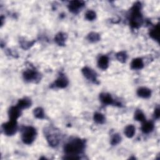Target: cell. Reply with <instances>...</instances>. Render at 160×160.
I'll use <instances>...</instances> for the list:
<instances>
[{"label": "cell", "instance_id": "6da1fadb", "mask_svg": "<svg viewBox=\"0 0 160 160\" xmlns=\"http://www.w3.org/2000/svg\"><path fill=\"white\" fill-rule=\"evenodd\" d=\"M84 146V142L82 140L76 139L66 145L64 151L68 156H77L83 151Z\"/></svg>", "mask_w": 160, "mask_h": 160}, {"label": "cell", "instance_id": "7a4b0ae2", "mask_svg": "<svg viewBox=\"0 0 160 160\" xmlns=\"http://www.w3.org/2000/svg\"><path fill=\"white\" fill-rule=\"evenodd\" d=\"M140 4L136 3L133 8L131 16V25L133 28H138L142 21V14L140 13Z\"/></svg>", "mask_w": 160, "mask_h": 160}, {"label": "cell", "instance_id": "3957f363", "mask_svg": "<svg viewBox=\"0 0 160 160\" xmlns=\"http://www.w3.org/2000/svg\"><path fill=\"white\" fill-rule=\"evenodd\" d=\"M36 129L31 126H27L23 130L22 140L25 144H31L35 139Z\"/></svg>", "mask_w": 160, "mask_h": 160}, {"label": "cell", "instance_id": "277c9868", "mask_svg": "<svg viewBox=\"0 0 160 160\" xmlns=\"http://www.w3.org/2000/svg\"><path fill=\"white\" fill-rule=\"evenodd\" d=\"M2 127L5 134L8 136L13 135L17 130V121L16 120H10L8 122L3 124Z\"/></svg>", "mask_w": 160, "mask_h": 160}, {"label": "cell", "instance_id": "5b68a950", "mask_svg": "<svg viewBox=\"0 0 160 160\" xmlns=\"http://www.w3.org/2000/svg\"><path fill=\"white\" fill-rule=\"evenodd\" d=\"M82 73L87 79L92 81L95 83H96V81H97L96 73L93 70L90 69V68L88 67L84 68L82 70Z\"/></svg>", "mask_w": 160, "mask_h": 160}, {"label": "cell", "instance_id": "8992f818", "mask_svg": "<svg viewBox=\"0 0 160 160\" xmlns=\"http://www.w3.org/2000/svg\"><path fill=\"white\" fill-rule=\"evenodd\" d=\"M21 115V109L16 106L11 107L9 110V117L10 120H16Z\"/></svg>", "mask_w": 160, "mask_h": 160}, {"label": "cell", "instance_id": "52a82bcc", "mask_svg": "<svg viewBox=\"0 0 160 160\" xmlns=\"http://www.w3.org/2000/svg\"><path fill=\"white\" fill-rule=\"evenodd\" d=\"M23 76L26 81H31L38 79V73L36 71H34L33 70H28L24 73Z\"/></svg>", "mask_w": 160, "mask_h": 160}, {"label": "cell", "instance_id": "ba28073f", "mask_svg": "<svg viewBox=\"0 0 160 160\" xmlns=\"http://www.w3.org/2000/svg\"><path fill=\"white\" fill-rule=\"evenodd\" d=\"M84 2L82 1H72L70 3L68 8H69L70 11L72 12L76 13L80 8L84 6Z\"/></svg>", "mask_w": 160, "mask_h": 160}, {"label": "cell", "instance_id": "9c48e42d", "mask_svg": "<svg viewBox=\"0 0 160 160\" xmlns=\"http://www.w3.org/2000/svg\"><path fill=\"white\" fill-rule=\"evenodd\" d=\"M137 94L138 95L142 98H148L151 96V90L147 88L142 87L140 88L137 91Z\"/></svg>", "mask_w": 160, "mask_h": 160}, {"label": "cell", "instance_id": "30bf717a", "mask_svg": "<svg viewBox=\"0 0 160 160\" xmlns=\"http://www.w3.org/2000/svg\"><path fill=\"white\" fill-rule=\"evenodd\" d=\"M68 84V80L63 76H59L55 82V86L59 88H64Z\"/></svg>", "mask_w": 160, "mask_h": 160}, {"label": "cell", "instance_id": "8fae6325", "mask_svg": "<svg viewBox=\"0 0 160 160\" xmlns=\"http://www.w3.org/2000/svg\"><path fill=\"white\" fill-rule=\"evenodd\" d=\"M98 64L100 68H101V70H106L108 67V64H109V59L107 56H102L100 58L98 62Z\"/></svg>", "mask_w": 160, "mask_h": 160}, {"label": "cell", "instance_id": "7c38bea8", "mask_svg": "<svg viewBox=\"0 0 160 160\" xmlns=\"http://www.w3.org/2000/svg\"><path fill=\"white\" fill-rule=\"evenodd\" d=\"M143 61L141 58L134 59L131 64V68L133 70H140L143 68Z\"/></svg>", "mask_w": 160, "mask_h": 160}, {"label": "cell", "instance_id": "4fadbf2b", "mask_svg": "<svg viewBox=\"0 0 160 160\" xmlns=\"http://www.w3.org/2000/svg\"><path fill=\"white\" fill-rule=\"evenodd\" d=\"M47 140H48L50 145H51V146H57L59 142L58 136L54 134H50L47 135Z\"/></svg>", "mask_w": 160, "mask_h": 160}, {"label": "cell", "instance_id": "5bb4252c", "mask_svg": "<svg viewBox=\"0 0 160 160\" xmlns=\"http://www.w3.org/2000/svg\"><path fill=\"white\" fill-rule=\"evenodd\" d=\"M100 100L101 102L106 105H112L114 103V101L111 95L108 93H101L100 95Z\"/></svg>", "mask_w": 160, "mask_h": 160}, {"label": "cell", "instance_id": "9a60e30c", "mask_svg": "<svg viewBox=\"0 0 160 160\" xmlns=\"http://www.w3.org/2000/svg\"><path fill=\"white\" fill-rule=\"evenodd\" d=\"M31 101L27 98H23L19 100L18 101V103L17 104V106L19 108L21 109H25V108H28L31 106Z\"/></svg>", "mask_w": 160, "mask_h": 160}, {"label": "cell", "instance_id": "2e32d148", "mask_svg": "<svg viewBox=\"0 0 160 160\" xmlns=\"http://www.w3.org/2000/svg\"><path fill=\"white\" fill-rule=\"evenodd\" d=\"M66 37L67 36L66 35V34L63 33H59L58 34L56 35L55 39L58 44H59V46H63L64 45Z\"/></svg>", "mask_w": 160, "mask_h": 160}, {"label": "cell", "instance_id": "e0dca14e", "mask_svg": "<svg viewBox=\"0 0 160 160\" xmlns=\"http://www.w3.org/2000/svg\"><path fill=\"white\" fill-rule=\"evenodd\" d=\"M154 128V125L152 122H145L144 121L142 127V131L145 133H149L150 132H151L153 131Z\"/></svg>", "mask_w": 160, "mask_h": 160}, {"label": "cell", "instance_id": "ac0fdd59", "mask_svg": "<svg viewBox=\"0 0 160 160\" xmlns=\"http://www.w3.org/2000/svg\"><path fill=\"white\" fill-rule=\"evenodd\" d=\"M135 133V128L133 125H130L126 127L125 129V134L128 138H132Z\"/></svg>", "mask_w": 160, "mask_h": 160}, {"label": "cell", "instance_id": "d6986e66", "mask_svg": "<svg viewBox=\"0 0 160 160\" xmlns=\"http://www.w3.org/2000/svg\"><path fill=\"white\" fill-rule=\"evenodd\" d=\"M150 36L154 39L158 41L159 40V25H157L150 31Z\"/></svg>", "mask_w": 160, "mask_h": 160}, {"label": "cell", "instance_id": "ffe728a7", "mask_svg": "<svg viewBox=\"0 0 160 160\" xmlns=\"http://www.w3.org/2000/svg\"><path fill=\"white\" fill-rule=\"evenodd\" d=\"M33 113H34L35 117L37 118L43 119L44 118V111L41 108L39 107V108H36V109H35Z\"/></svg>", "mask_w": 160, "mask_h": 160}, {"label": "cell", "instance_id": "44dd1931", "mask_svg": "<svg viewBox=\"0 0 160 160\" xmlns=\"http://www.w3.org/2000/svg\"><path fill=\"white\" fill-rule=\"evenodd\" d=\"M94 120L98 124H103L105 121V118L103 114L96 113L94 115Z\"/></svg>", "mask_w": 160, "mask_h": 160}, {"label": "cell", "instance_id": "7402d4cb", "mask_svg": "<svg viewBox=\"0 0 160 160\" xmlns=\"http://www.w3.org/2000/svg\"><path fill=\"white\" fill-rule=\"evenodd\" d=\"M134 118L136 121H141V122L145 121V119H146L144 115V114L140 110H138V111H136L135 115H134Z\"/></svg>", "mask_w": 160, "mask_h": 160}, {"label": "cell", "instance_id": "603a6c76", "mask_svg": "<svg viewBox=\"0 0 160 160\" xmlns=\"http://www.w3.org/2000/svg\"><path fill=\"white\" fill-rule=\"evenodd\" d=\"M88 39L91 42H96V41H98L100 40V36L98 33L92 32L88 35Z\"/></svg>", "mask_w": 160, "mask_h": 160}, {"label": "cell", "instance_id": "cb8c5ba5", "mask_svg": "<svg viewBox=\"0 0 160 160\" xmlns=\"http://www.w3.org/2000/svg\"><path fill=\"white\" fill-rule=\"evenodd\" d=\"M117 58L121 63H125L126 61V59H127L126 53L124 51L119 52L117 54Z\"/></svg>", "mask_w": 160, "mask_h": 160}, {"label": "cell", "instance_id": "d4e9b609", "mask_svg": "<svg viewBox=\"0 0 160 160\" xmlns=\"http://www.w3.org/2000/svg\"><path fill=\"white\" fill-rule=\"evenodd\" d=\"M121 136L118 134H114L111 140V144L112 145H117L121 142Z\"/></svg>", "mask_w": 160, "mask_h": 160}, {"label": "cell", "instance_id": "484cf974", "mask_svg": "<svg viewBox=\"0 0 160 160\" xmlns=\"http://www.w3.org/2000/svg\"><path fill=\"white\" fill-rule=\"evenodd\" d=\"M86 19L89 21H93L96 18V13L93 11H88L85 14Z\"/></svg>", "mask_w": 160, "mask_h": 160}, {"label": "cell", "instance_id": "4316f807", "mask_svg": "<svg viewBox=\"0 0 160 160\" xmlns=\"http://www.w3.org/2000/svg\"><path fill=\"white\" fill-rule=\"evenodd\" d=\"M159 115H160V113H159V108L155 109V111H154V116L156 118H159Z\"/></svg>", "mask_w": 160, "mask_h": 160}]
</instances>
